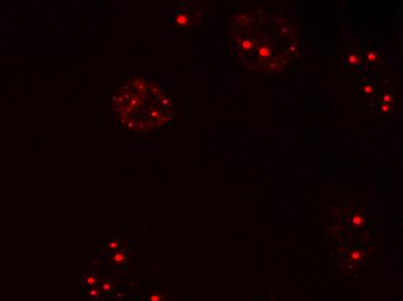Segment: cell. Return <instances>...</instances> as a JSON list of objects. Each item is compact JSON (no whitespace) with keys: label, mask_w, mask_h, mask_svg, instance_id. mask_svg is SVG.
Listing matches in <instances>:
<instances>
[{"label":"cell","mask_w":403,"mask_h":301,"mask_svg":"<svg viewBox=\"0 0 403 301\" xmlns=\"http://www.w3.org/2000/svg\"><path fill=\"white\" fill-rule=\"evenodd\" d=\"M115 259H116L117 262H122V261L124 259V255H123V254H116Z\"/></svg>","instance_id":"obj_5"},{"label":"cell","mask_w":403,"mask_h":301,"mask_svg":"<svg viewBox=\"0 0 403 301\" xmlns=\"http://www.w3.org/2000/svg\"><path fill=\"white\" fill-rule=\"evenodd\" d=\"M87 281H88L89 285H95V284H96V281H97V278H96V277H94V276H92V277H89Z\"/></svg>","instance_id":"obj_4"},{"label":"cell","mask_w":403,"mask_h":301,"mask_svg":"<svg viewBox=\"0 0 403 301\" xmlns=\"http://www.w3.org/2000/svg\"><path fill=\"white\" fill-rule=\"evenodd\" d=\"M231 35L235 52L250 71L279 73L299 53L293 24L269 8L240 13L232 22Z\"/></svg>","instance_id":"obj_1"},{"label":"cell","mask_w":403,"mask_h":301,"mask_svg":"<svg viewBox=\"0 0 403 301\" xmlns=\"http://www.w3.org/2000/svg\"><path fill=\"white\" fill-rule=\"evenodd\" d=\"M97 294H99V292H97V290H95V288H94V290L89 291V295H90V296H96Z\"/></svg>","instance_id":"obj_6"},{"label":"cell","mask_w":403,"mask_h":301,"mask_svg":"<svg viewBox=\"0 0 403 301\" xmlns=\"http://www.w3.org/2000/svg\"><path fill=\"white\" fill-rule=\"evenodd\" d=\"M112 109L122 125L137 132L161 127L173 116L169 96L154 81L145 78L125 82L112 96Z\"/></svg>","instance_id":"obj_2"},{"label":"cell","mask_w":403,"mask_h":301,"mask_svg":"<svg viewBox=\"0 0 403 301\" xmlns=\"http://www.w3.org/2000/svg\"><path fill=\"white\" fill-rule=\"evenodd\" d=\"M148 301H163V298H162V295H161V294L154 293V294H151Z\"/></svg>","instance_id":"obj_3"}]
</instances>
